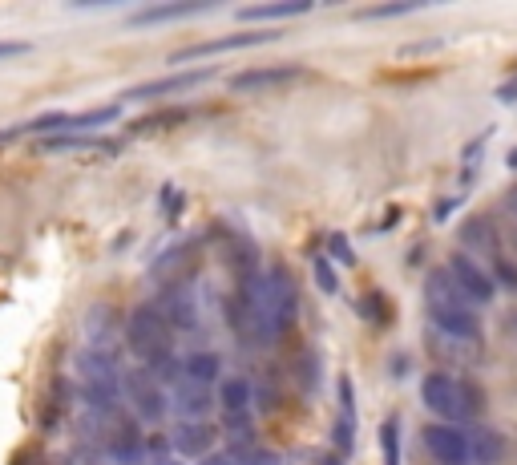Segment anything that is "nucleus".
I'll return each mask as SVG.
<instances>
[{
	"label": "nucleus",
	"mask_w": 517,
	"mask_h": 465,
	"mask_svg": "<svg viewBox=\"0 0 517 465\" xmlns=\"http://www.w3.org/2000/svg\"><path fill=\"white\" fill-rule=\"evenodd\" d=\"M126 344L166 389L182 377V356L174 352V324L162 316L158 300H146L126 316Z\"/></svg>",
	"instance_id": "obj_1"
},
{
	"label": "nucleus",
	"mask_w": 517,
	"mask_h": 465,
	"mask_svg": "<svg viewBox=\"0 0 517 465\" xmlns=\"http://www.w3.org/2000/svg\"><path fill=\"white\" fill-rule=\"evenodd\" d=\"M421 401L441 421H477L485 409L481 389L469 381H457L453 372H429L421 381Z\"/></svg>",
	"instance_id": "obj_2"
},
{
	"label": "nucleus",
	"mask_w": 517,
	"mask_h": 465,
	"mask_svg": "<svg viewBox=\"0 0 517 465\" xmlns=\"http://www.w3.org/2000/svg\"><path fill=\"white\" fill-rule=\"evenodd\" d=\"M122 397L130 401V409H134L138 421H146V425H162L166 413H170V393H166V385L154 377L150 368H142V364L122 372Z\"/></svg>",
	"instance_id": "obj_3"
},
{
	"label": "nucleus",
	"mask_w": 517,
	"mask_h": 465,
	"mask_svg": "<svg viewBox=\"0 0 517 465\" xmlns=\"http://www.w3.org/2000/svg\"><path fill=\"white\" fill-rule=\"evenodd\" d=\"M122 106H97V110H53V114H41L33 122H25V134H41V138H53V134H97L101 126L118 122Z\"/></svg>",
	"instance_id": "obj_4"
},
{
	"label": "nucleus",
	"mask_w": 517,
	"mask_h": 465,
	"mask_svg": "<svg viewBox=\"0 0 517 465\" xmlns=\"http://www.w3.org/2000/svg\"><path fill=\"white\" fill-rule=\"evenodd\" d=\"M101 449H106V457H110L114 465H146V457H150V437H146V429H142L138 421L110 413L106 437H101Z\"/></svg>",
	"instance_id": "obj_5"
},
{
	"label": "nucleus",
	"mask_w": 517,
	"mask_h": 465,
	"mask_svg": "<svg viewBox=\"0 0 517 465\" xmlns=\"http://www.w3.org/2000/svg\"><path fill=\"white\" fill-rule=\"evenodd\" d=\"M215 77V65H202V69H178V73H166V77H154V81H142V85H130L122 98L126 102H158V98H174V93H190L198 89L202 81Z\"/></svg>",
	"instance_id": "obj_6"
},
{
	"label": "nucleus",
	"mask_w": 517,
	"mask_h": 465,
	"mask_svg": "<svg viewBox=\"0 0 517 465\" xmlns=\"http://www.w3.org/2000/svg\"><path fill=\"white\" fill-rule=\"evenodd\" d=\"M275 37H279L275 29H239V33H227V37H215V41H194V45L170 53V65H182V61H194V57H215V53L255 49V45H267V41H275Z\"/></svg>",
	"instance_id": "obj_7"
},
{
	"label": "nucleus",
	"mask_w": 517,
	"mask_h": 465,
	"mask_svg": "<svg viewBox=\"0 0 517 465\" xmlns=\"http://www.w3.org/2000/svg\"><path fill=\"white\" fill-rule=\"evenodd\" d=\"M198 275V247L194 243H174L150 263V279L158 288H182Z\"/></svg>",
	"instance_id": "obj_8"
},
{
	"label": "nucleus",
	"mask_w": 517,
	"mask_h": 465,
	"mask_svg": "<svg viewBox=\"0 0 517 465\" xmlns=\"http://www.w3.org/2000/svg\"><path fill=\"white\" fill-rule=\"evenodd\" d=\"M267 312H271V320H275V328H279V332H287V328L295 324V312H299V288H295V275H291L283 263L267 267Z\"/></svg>",
	"instance_id": "obj_9"
},
{
	"label": "nucleus",
	"mask_w": 517,
	"mask_h": 465,
	"mask_svg": "<svg viewBox=\"0 0 517 465\" xmlns=\"http://www.w3.org/2000/svg\"><path fill=\"white\" fill-rule=\"evenodd\" d=\"M307 69L295 65V61H283V65H251V69H239L231 73V89L235 93H267V89H283L291 81H299Z\"/></svg>",
	"instance_id": "obj_10"
},
{
	"label": "nucleus",
	"mask_w": 517,
	"mask_h": 465,
	"mask_svg": "<svg viewBox=\"0 0 517 465\" xmlns=\"http://www.w3.org/2000/svg\"><path fill=\"white\" fill-rule=\"evenodd\" d=\"M429 457L437 465H469V433L457 425H425L421 433Z\"/></svg>",
	"instance_id": "obj_11"
},
{
	"label": "nucleus",
	"mask_w": 517,
	"mask_h": 465,
	"mask_svg": "<svg viewBox=\"0 0 517 465\" xmlns=\"http://www.w3.org/2000/svg\"><path fill=\"white\" fill-rule=\"evenodd\" d=\"M449 275L461 284V292L481 308V304H489L493 296H497V284H493V275L473 259V255H465V251H457L453 259H449Z\"/></svg>",
	"instance_id": "obj_12"
},
{
	"label": "nucleus",
	"mask_w": 517,
	"mask_h": 465,
	"mask_svg": "<svg viewBox=\"0 0 517 465\" xmlns=\"http://www.w3.org/2000/svg\"><path fill=\"white\" fill-rule=\"evenodd\" d=\"M215 441H219V429L211 421H178L174 433H170L174 453L178 457H194V461L211 457L215 453Z\"/></svg>",
	"instance_id": "obj_13"
},
{
	"label": "nucleus",
	"mask_w": 517,
	"mask_h": 465,
	"mask_svg": "<svg viewBox=\"0 0 517 465\" xmlns=\"http://www.w3.org/2000/svg\"><path fill=\"white\" fill-rule=\"evenodd\" d=\"M170 393H174V409H178L182 421H202L206 413H211V405L219 401L215 385H198V381H190V377H178V381L170 385Z\"/></svg>",
	"instance_id": "obj_14"
},
{
	"label": "nucleus",
	"mask_w": 517,
	"mask_h": 465,
	"mask_svg": "<svg viewBox=\"0 0 517 465\" xmlns=\"http://www.w3.org/2000/svg\"><path fill=\"white\" fill-rule=\"evenodd\" d=\"M158 308H162V316L174 324V332L198 328V292H194L190 284H182V288H162Z\"/></svg>",
	"instance_id": "obj_15"
},
{
	"label": "nucleus",
	"mask_w": 517,
	"mask_h": 465,
	"mask_svg": "<svg viewBox=\"0 0 517 465\" xmlns=\"http://www.w3.org/2000/svg\"><path fill=\"white\" fill-rule=\"evenodd\" d=\"M211 9H215V5H206V0H170V5H146V9H134V13H130V25H134V29H146V25L186 21V17L211 13Z\"/></svg>",
	"instance_id": "obj_16"
},
{
	"label": "nucleus",
	"mask_w": 517,
	"mask_h": 465,
	"mask_svg": "<svg viewBox=\"0 0 517 465\" xmlns=\"http://www.w3.org/2000/svg\"><path fill=\"white\" fill-rule=\"evenodd\" d=\"M425 300H429V312H433V308H477V304L461 292L457 279L449 275V267L429 275V284H425Z\"/></svg>",
	"instance_id": "obj_17"
},
{
	"label": "nucleus",
	"mask_w": 517,
	"mask_h": 465,
	"mask_svg": "<svg viewBox=\"0 0 517 465\" xmlns=\"http://www.w3.org/2000/svg\"><path fill=\"white\" fill-rule=\"evenodd\" d=\"M303 13H312V0H275V5H247V9H239V17L259 25V29H263V21H291V17H303Z\"/></svg>",
	"instance_id": "obj_18"
},
{
	"label": "nucleus",
	"mask_w": 517,
	"mask_h": 465,
	"mask_svg": "<svg viewBox=\"0 0 517 465\" xmlns=\"http://www.w3.org/2000/svg\"><path fill=\"white\" fill-rule=\"evenodd\" d=\"M505 457V437L489 425H473L469 429V465H493Z\"/></svg>",
	"instance_id": "obj_19"
},
{
	"label": "nucleus",
	"mask_w": 517,
	"mask_h": 465,
	"mask_svg": "<svg viewBox=\"0 0 517 465\" xmlns=\"http://www.w3.org/2000/svg\"><path fill=\"white\" fill-rule=\"evenodd\" d=\"M182 377H190V381H198V385H219V377H223V360H219V352H190V356H182Z\"/></svg>",
	"instance_id": "obj_20"
},
{
	"label": "nucleus",
	"mask_w": 517,
	"mask_h": 465,
	"mask_svg": "<svg viewBox=\"0 0 517 465\" xmlns=\"http://www.w3.org/2000/svg\"><path fill=\"white\" fill-rule=\"evenodd\" d=\"M255 401V385L247 377H227L219 381V405H223V417H235V413H247Z\"/></svg>",
	"instance_id": "obj_21"
},
{
	"label": "nucleus",
	"mask_w": 517,
	"mask_h": 465,
	"mask_svg": "<svg viewBox=\"0 0 517 465\" xmlns=\"http://www.w3.org/2000/svg\"><path fill=\"white\" fill-rule=\"evenodd\" d=\"M41 146H45V150H106V154L118 150V142L101 138V134H53V138H45Z\"/></svg>",
	"instance_id": "obj_22"
},
{
	"label": "nucleus",
	"mask_w": 517,
	"mask_h": 465,
	"mask_svg": "<svg viewBox=\"0 0 517 465\" xmlns=\"http://www.w3.org/2000/svg\"><path fill=\"white\" fill-rule=\"evenodd\" d=\"M461 243H465L469 251H489V259L497 255V239H493V227H489L485 219H469V223L461 227Z\"/></svg>",
	"instance_id": "obj_23"
},
{
	"label": "nucleus",
	"mask_w": 517,
	"mask_h": 465,
	"mask_svg": "<svg viewBox=\"0 0 517 465\" xmlns=\"http://www.w3.org/2000/svg\"><path fill=\"white\" fill-rule=\"evenodd\" d=\"M291 372H295V381H299L303 393H316L320 389V356L316 352H299L295 364H291Z\"/></svg>",
	"instance_id": "obj_24"
},
{
	"label": "nucleus",
	"mask_w": 517,
	"mask_h": 465,
	"mask_svg": "<svg viewBox=\"0 0 517 465\" xmlns=\"http://www.w3.org/2000/svg\"><path fill=\"white\" fill-rule=\"evenodd\" d=\"M190 118V110H162V114H150V118H142V122H134L130 126V134H150V130H170V126H178V122H186Z\"/></svg>",
	"instance_id": "obj_25"
},
{
	"label": "nucleus",
	"mask_w": 517,
	"mask_h": 465,
	"mask_svg": "<svg viewBox=\"0 0 517 465\" xmlns=\"http://www.w3.org/2000/svg\"><path fill=\"white\" fill-rule=\"evenodd\" d=\"M412 9H421V0H396V5H372V9H360L356 17L360 21H384V17H404Z\"/></svg>",
	"instance_id": "obj_26"
},
{
	"label": "nucleus",
	"mask_w": 517,
	"mask_h": 465,
	"mask_svg": "<svg viewBox=\"0 0 517 465\" xmlns=\"http://www.w3.org/2000/svg\"><path fill=\"white\" fill-rule=\"evenodd\" d=\"M312 271H316V284L324 288V296H336L340 292V279H336V267H332L328 255H316L312 259Z\"/></svg>",
	"instance_id": "obj_27"
},
{
	"label": "nucleus",
	"mask_w": 517,
	"mask_h": 465,
	"mask_svg": "<svg viewBox=\"0 0 517 465\" xmlns=\"http://www.w3.org/2000/svg\"><path fill=\"white\" fill-rule=\"evenodd\" d=\"M493 284H501L505 292H517V263L505 259L501 251L493 255Z\"/></svg>",
	"instance_id": "obj_28"
},
{
	"label": "nucleus",
	"mask_w": 517,
	"mask_h": 465,
	"mask_svg": "<svg viewBox=\"0 0 517 465\" xmlns=\"http://www.w3.org/2000/svg\"><path fill=\"white\" fill-rule=\"evenodd\" d=\"M380 445H384V465H400V429H396V421H384Z\"/></svg>",
	"instance_id": "obj_29"
},
{
	"label": "nucleus",
	"mask_w": 517,
	"mask_h": 465,
	"mask_svg": "<svg viewBox=\"0 0 517 465\" xmlns=\"http://www.w3.org/2000/svg\"><path fill=\"white\" fill-rule=\"evenodd\" d=\"M328 259H336V263H344V267H356V251H352V243H348L340 231L328 235Z\"/></svg>",
	"instance_id": "obj_30"
},
{
	"label": "nucleus",
	"mask_w": 517,
	"mask_h": 465,
	"mask_svg": "<svg viewBox=\"0 0 517 465\" xmlns=\"http://www.w3.org/2000/svg\"><path fill=\"white\" fill-rule=\"evenodd\" d=\"M69 405V385H53V393H49V405H45V429H53L57 425V417H61V409Z\"/></svg>",
	"instance_id": "obj_31"
},
{
	"label": "nucleus",
	"mask_w": 517,
	"mask_h": 465,
	"mask_svg": "<svg viewBox=\"0 0 517 465\" xmlns=\"http://www.w3.org/2000/svg\"><path fill=\"white\" fill-rule=\"evenodd\" d=\"M360 312H364V316H368V320H372V324H388V316H392V312H388V304H384V296H380V292H368V296H364V300H360Z\"/></svg>",
	"instance_id": "obj_32"
},
{
	"label": "nucleus",
	"mask_w": 517,
	"mask_h": 465,
	"mask_svg": "<svg viewBox=\"0 0 517 465\" xmlns=\"http://www.w3.org/2000/svg\"><path fill=\"white\" fill-rule=\"evenodd\" d=\"M158 195H162L158 203L166 207V219L174 223V219H178V211H182V191H178V186H162V191H158Z\"/></svg>",
	"instance_id": "obj_33"
},
{
	"label": "nucleus",
	"mask_w": 517,
	"mask_h": 465,
	"mask_svg": "<svg viewBox=\"0 0 517 465\" xmlns=\"http://www.w3.org/2000/svg\"><path fill=\"white\" fill-rule=\"evenodd\" d=\"M340 413L356 417V397H352V381L348 377H340Z\"/></svg>",
	"instance_id": "obj_34"
},
{
	"label": "nucleus",
	"mask_w": 517,
	"mask_h": 465,
	"mask_svg": "<svg viewBox=\"0 0 517 465\" xmlns=\"http://www.w3.org/2000/svg\"><path fill=\"white\" fill-rule=\"evenodd\" d=\"M29 45L25 41H0V61H9V57H25Z\"/></svg>",
	"instance_id": "obj_35"
},
{
	"label": "nucleus",
	"mask_w": 517,
	"mask_h": 465,
	"mask_svg": "<svg viewBox=\"0 0 517 465\" xmlns=\"http://www.w3.org/2000/svg\"><path fill=\"white\" fill-rule=\"evenodd\" d=\"M198 465H239V457H235L231 449H223V453H211V457H202Z\"/></svg>",
	"instance_id": "obj_36"
},
{
	"label": "nucleus",
	"mask_w": 517,
	"mask_h": 465,
	"mask_svg": "<svg viewBox=\"0 0 517 465\" xmlns=\"http://www.w3.org/2000/svg\"><path fill=\"white\" fill-rule=\"evenodd\" d=\"M146 465H182V457L178 453H150Z\"/></svg>",
	"instance_id": "obj_37"
},
{
	"label": "nucleus",
	"mask_w": 517,
	"mask_h": 465,
	"mask_svg": "<svg viewBox=\"0 0 517 465\" xmlns=\"http://www.w3.org/2000/svg\"><path fill=\"white\" fill-rule=\"evenodd\" d=\"M497 98H501V102H517V77H509V81L497 89Z\"/></svg>",
	"instance_id": "obj_38"
},
{
	"label": "nucleus",
	"mask_w": 517,
	"mask_h": 465,
	"mask_svg": "<svg viewBox=\"0 0 517 465\" xmlns=\"http://www.w3.org/2000/svg\"><path fill=\"white\" fill-rule=\"evenodd\" d=\"M25 134V126H9V130H0V146H9V142H17Z\"/></svg>",
	"instance_id": "obj_39"
},
{
	"label": "nucleus",
	"mask_w": 517,
	"mask_h": 465,
	"mask_svg": "<svg viewBox=\"0 0 517 465\" xmlns=\"http://www.w3.org/2000/svg\"><path fill=\"white\" fill-rule=\"evenodd\" d=\"M505 203H509V211L517 215V186H513V191H509V199H505Z\"/></svg>",
	"instance_id": "obj_40"
},
{
	"label": "nucleus",
	"mask_w": 517,
	"mask_h": 465,
	"mask_svg": "<svg viewBox=\"0 0 517 465\" xmlns=\"http://www.w3.org/2000/svg\"><path fill=\"white\" fill-rule=\"evenodd\" d=\"M509 166H517V146H513V150H509Z\"/></svg>",
	"instance_id": "obj_41"
}]
</instances>
